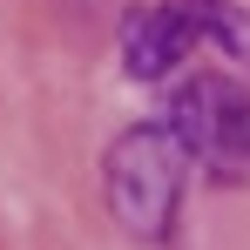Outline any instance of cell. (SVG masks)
<instances>
[{
    "mask_svg": "<svg viewBox=\"0 0 250 250\" xmlns=\"http://www.w3.org/2000/svg\"><path fill=\"white\" fill-rule=\"evenodd\" d=\"M183 183H189V156L163 122H142L108 142V163H102V189L108 209L128 237L142 244H163L176 209H183Z\"/></svg>",
    "mask_w": 250,
    "mask_h": 250,
    "instance_id": "1",
    "label": "cell"
},
{
    "mask_svg": "<svg viewBox=\"0 0 250 250\" xmlns=\"http://www.w3.org/2000/svg\"><path fill=\"white\" fill-rule=\"evenodd\" d=\"M237 34H244L237 7H223V0H156V7H135L122 21V68L128 82H163L196 47L237 41Z\"/></svg>",
    "mask_w": 250,
    "mask_h": 250,
    "instance_id": "3",
    "label": "cell"
},
{
    "mask_svg": "<svg viewBox=\"0 0 250 250\" xmlns=\"http://www.w3.org/2000/svg\"><path fill=\"white\" fill-rule=\"evenodd\" d=\"M163 128L183 142L189 169H209V176H244L250 169V95L230 75H189L169 95Z\"/></svg>",
    "mask_w": 250,
    "mask_h": 250,
    "instance_id": "2",
    "label": "cell"
}]
</instances>
